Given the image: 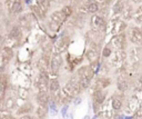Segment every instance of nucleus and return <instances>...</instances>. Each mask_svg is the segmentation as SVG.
I'll return each instance as SVG.
<instances>
[{
  "mask_svg": "<svg viewBox=\"0 0 142 119\" xmlns=\"http://www.w3.org/2000/svg\"><path fill=\"white\" fill-rule=\"evenodd\" d=\"M81 86H80V81H79V77L78 75H74L70 78L63 85V87L61 89L62 96L64 97H69V98H73L79 96V93L81 92Z\"/></svg>",
  "mask_w": 142,
  "mask_h": 119,
  "instance_id": "f257e3e1",
  "label": "nucleus"
},
{
  "mask_svg": "<svg viewBox=\"0 0 142 119\" xmlns=\"http://www.w3.org/2000/svg\"><path fill=\"white\" fill-rule=\"evenodd\" d=\"M67 20H68V18H67V16L63 14V11L62 10L53 11L52 14H50V16H49L48 27L51 31L58 32L60 30L61 26L67 21Z\"/></svg>",
  "mask_w": 142,
  "mask_h": 119,
  "instance_id": "f03ea898",
  "label": "nucleus"
},
{
  "mask_svg": "<svg viewBox=\"0 0 142 119\" xmlns=\"http://www.w3.org/2000/svg\"><path fill=\"white\" fill-rule=\"evenodd\" d=\"M63 65V58L61 54H52L50 57V66H49V71L52 75H58V72L61 69Z\"/></svg>",
  "mask_w": 142,
  "mask_h": 119,
  "instance_id": "7ed1b4c3",
  "label": "nucleus"
},
{
  "mask_svg": "<svg viewBox=\"0 0 142 119\" xmlns=\"http://www.w3.org/2000/svg\"><path fill=\"white\" fill-rule=\"evenodd\" d=\"M49 81H50V78H49L48 72H39V75L36 78L35 86H36V88L38 89V91L39 90H48Z\"/></svg>",
  "mask_w": 142,
  "mask_h": 119,
  "instance_id": "20e7f679",
  "label": "nucleus"
},
{
  "mask_svg": "<svg viewBox=\"0 0 142 119\" xmlns=\"http://www.w3.org/2000/svg\"><path fill=\"white\" fill-rule=\"evenodd\" d=\"M69 45H70V38L62 36L59 40H57V42L53 46V54H63L68 49Z\"/></svg>",
  "mask_w": 142,
  "mask_h": 119,
  "instance_id": "39448f33",
  "label": "nucleus"
},
{
  "mask_svg": "<svg viewBox=\"0 0 142 119\" xmlns=\"http://www.w3.org/2000/svg\"><path fill=\"white\" fill-rule=\"evenodd\" d=\"M50 66V57L47 54H42L37 60V68L39 72H48Z\"/></svg>",
  "mask_w": 142,
  "mask_h": 119,
  "instance_id": "423d86ee",
  "label": "nucleus"
},
{
  "mask_svg": "<svg viewBox=\"0 0 142 119\" xmlns=\"http://www.w3.org/2000/svg\"><path fill=\"white\" fill-rule=\"evenodd\" d=\"M50 99H51V96L48 90H39L36 95V101L38 106H48Z\"/></svg>",
  "mask_w": 142,
  "mask_h": 119,
  "instance_id": "0eeeda50",
  "label": "nucleus"
},
{
  "mask_svg": "<svg viewBox=\"0 0 142 119\" xmlns=\"http://www.w3.org/2000/svg\"><path fill=\"white\" fill-rule=\"evenodd\" d=\"M77 75H78L79 78L91 80L92 79V77L94 76V72L92 71V69H91L90 66H82V67H80L78 69Z\"/></svg>",
  "mask_w": 142,
  "mask_h": 119,
  "instance_id": "6e6552de",
  "label": "nucleus"
},
{
  "mask_svg": "<svg viewBox=\"0 0 142 119\" xmlns=\"http://www.w3.org/2000/svg\"><path fill=\"white\" fill-rule=\"evenodd\" d=\"M17 107V100L14 96L5 97V99L2 101V109L7 110V111L11 112L12 110H15Z\"/></svg>",
  "mask_w": 142,
  "mask_h": 119,
  "instance_id": "1a4fd4ad",
  "label": "nucleus"
},
{
  "mask_svg": "<svg viewBox=\"0 0 142 119\" xmlns=\"http://www.w3.org/2000/svg\"><path fill=\"white\" fill-rule=\"evenodd\" d=\"M8 37L11 39H17V40H20L22 37V29L19 24H14L11 28L9 32H8Z\"/></svg>",
  "mask_w": 142,
  "mask_h": 119,
  "instance_id": "9d476101",
  "label": "nucleus"
},
{
  "mask_svg": "<svg viewBox=\"0 0 142 119\" xmlns=\"http://www.w3.org/2000/svg\"><path fill=\"white\" fill-rule=\"evenodd\" d=\"M33 109H35V107H33V105L31 104V102H24L23 105H21L20 107L17 109L16 114L18 115V116H22V115H28V114H31L33 111Z\"/></svg>",
  "mask_w": 142,
  "mask_h": 119,
  "instance_id": "9b49d317",
  "label": "nucleus"
},
{
  "mask_svg": "<svg viewBox=\"0 0 142 119\" xmlns=\"http://www.w3.org/2000/svg\"><path fill=\"white\" fill-rule=\"evenodd\" d=\"M91 24L95 28V29H103L106 27V21L101 16H97L94 15L92 18H91Z\"/></svg>",
  "mask_w": 142,
  "mask_h": 119,
  "instance_id": "f8f14e48",
  "label": "nucleus"
},
{
  "mask_svg": "<svg viewBox=\"0 0 142 119\" xmlns=\"http://www.w3.org/2000/svg\"><path fill=\"white\" fill-rule=\"evenodd\" d=\"M49 112L48 106H38L36 108V117L38 119H46Z\"/></svg>",
  "mask_w": 142,
  "mask_h": 119,
  "instance_id": "ddd939ff",
  "label": "nucleus"
},
{
  "mask_svg": "<svg viewBox=\"0 0 142 119\" xmlns=\"http://www.w3.org/2000/svg\"><path fill=\"white\" fill-rule=\"evenodd\" d=\"M31 20L29 18V15H21L18 18V24L21 27V29H26V28H30Z\"/></svg>",
  "mask_w": 142,
  "mask_h": 119,
  "instance_id": "4468645a",
  "label": "nucleus"
},
{
  "mask_svg": "<svg viewBox=\"0 0 142 119\" xmlns=\"http://www.w3.org/2000/svg\"><path fill=\"white\" fill-rule=\"evenodd\" d=\"M104 100H106V92L101 89H97L93 92V101L99 105H102Z\"/></svg>",
  "mask_w": 142,
  "mask_h": 119,
  "instance_id": "2eb2a0df",
  "label": "nucleus"
},
{
  "mask_svg": "<svg viewBox=\"0 0 142 119\" xmlns=\"http://www.w3.org/2000/svg\"><path fill=\"white\" fill-rule=\"evenodd\" d=\"M30 8H31V10H32V14L36 16V18H38L40 20H43L46 18V12L41 9L38 5H36V3H35V5L30 6Z\"/></svg>",
  "mask_w": 142,
  "mask_h": 119,
  "instance_id": "dca6fc26",
  "label": "nucleus"
},
{
  "mask_svg": "<svg viewBox=\"0 0 142 119\" xmlns=\"http://www.w3.org/2000/svg\"><path fill=\"white\" fill-rule=\"evenodd\" d=\"M22 11H23V3H22V1H21V0H17L9 14L14 15V16H18V15L21 14Z\"/></svg>",
  "mask_w": 142,
  "mask_h": 119,
  "instance_id": "f3484780",
  "label": "nucleus"
},
{
  "mask_svg": "<svg viewBox=\"0 0 142 119\" xmlns=\"http://www.w3.org/2000/svg\"><path fill=\"white\" fill-rule=\"evenodd\" d=\"M87 11L91 15L97 14L99 11V3L97 1H87Z\"/></svg>",
  "mask_w": 142,
  "mask_h": 119,
  "instance_id": "a211bd4d",
  "label": "nucleus"
},
{
  "mask_svg": "<svg viewBox=\"0 0 142 119\" xmlns=\"http://www.w3.org/2000/svg\"><path fill=\"white\" fill-rule=\"evenodd\" d=\"M98 51L95 50V49H92V48H90L89 50L87 51V54H86V58L89 60V62H94V61H98Z\"/></svg>",
  "mask_w": 142,
  "mask_h": 119,
  "instance_id": "6ab92c4d",
  "label": "nucleus"
},
{
  "mask_svg": "<svg viewBox=\"0 0 142 119\" xmlns=\"http://www.w3.org/2000/svg\"><path fill=\"white\" fill-rule=\"evenodd\" d=\"M60 83L57 78H52L50 79L49 81V87H48V90L49 92H53V91H57V90H60Z\"/></svg>",
  "mask_w": 142,
  "mask_h": 119,
  "instance_id": "aec40b11",
  "label": "nucleus"
},
{
  "mask_svg": "<svg viewBox=\"0 0 142 119\" xmlns=\"http://www.w3.org/2000/svg\"><path fill=\"white\" fill-rule=\"evenodd\" d=\"M131 38H132V41H134V42H141V41H142V34H141V31L134 28V29L132 30Z\"/></svg>",
  "mask_w": 142,
  "mask_h": 119,
  "instance_id": "412c9836",
  "label": "nucleus"
},
{
  "mask_svg": "<svg viewBox=\"0 0 142 119\" xmlns=\"http://www.w3.org/2000/svg\"><path fill=\"white\" fill-rule=\"evenodd\" d=\"M61 10L63 11V14L67 16V18L71 17V16H72V14H73V8H72V6H70V5L63 6V7H62V9H61Z\"/></svg>",
  "mask_w": 142,
  "mask_h": 119,
  "instance_id": "4be33fe9",
  "label": "nucleus"
},
{
  "mask_svg": "<svg viewBox=\"0 0 142 119\" xmlns=\"http://www.w3.org/2000/svg\"><path fill=\"white\" fill-rule=\"evenodd\" d=\"M111 104H112V108L114 110H120L121 107H122V101H121L119 98H113Z\"/></svg>",
  "mask_w": 142,
  "mask_h": 119,
  "instance_id": "5701e85b",
  "label": "nucleus"
},
{
  "mask_svg": "<svg viewBox=\"0 0 142 119\" xmlns=\"http://www.w3.org/2000/svg\"><path fill=\"white\" fill-rule=\"evenodd\" d=\"M18 97L21 98V99H27V97H28V90L26 88H22V87L18 88Z\"/></svg>",
  "mask_w": 142,
  "mask_h": 119,
  "instance_id": "b1692460",
  "label": "nucleus"
},
{
  "mask_svg": "<svg viewBox=\"0 0 142 119\" xmlns=\"http://www.w3.org/2000/svg\"><path fill=\"white\" fill-rule=\"evenodd\" d=\"M16 1H17V0H5V6H6V8H7V11H8V12L11 11L12 7H14V5H15Z\"/></svg>",
  "mask_w": 142,
  "mask_h": 119,
  "instance_id": "393cba45",
  "label": "nucleus"
},
{
  "mask_svg": "<svg viewBox=\"0 0 142 119\" xmlns=\"http://www.w3.org/2000/svg\"><path fill=\"white\" fill-rule=\"evenodd\" d=\"M90 67L92 69V71L94 72V75H97L99 72V69H100V62L99 61H94V62H92L90 65Z\"/></svg>",
  "mask_w": 142,
  "mask_h": 119,
  "instance_id": "a878e982",
  "label": "nucleus"
},
{
  "mask_svg": "<svg viewBox=\"0 0 142 119\" xmlns=\"http://www.w3.org/2000/svg\"><path fill=\"white\" fill-rule=\"evenodd\" d=\"M112 54V49L110 47H104L103 50H102V56L104 58H108V57H110Z\"/></svg>",
  "mask_w": 142,
  "mask_h": 119,
  "instance_id": "bb28decb",
  "label": "nucleus"
},
{
  "mask_svg": "<svg viewBox=\"0 0 142 119\" xmlns=\"http://www.w3.org/2000/svg\"><path fill=\"white\" fill-rule=\"evenodd\" d=\"M118 88L120 91H124V90L127 89V83L123 80H119L118 81Z\"/></svg>",
  "mask_w": 142,
  "mask_h": 119,
  "instance_id": "cd10ccee",
  "label": "nucleus"
},
{
  "mask_svg": "<svg viewBox=\"0 0 142 119\" xmlns=\"http://www.w3.org/2000/svg\"><path fill=\"white\" fill-rule=\"evenodd\" d=\"M68 110H69V105H68V104H66V105H62L61 110H60V114H61V116H62V117H64L66 115L68 114Z\"/></svg>",
  "mask_w": 142,
  "mask_h": 119,
  "instance_id": "c85d7f7f",
  "label": "nucleus"
},
{
  "mask_svg": "<svg viewBox=\"0 0 142 119\" xmlns=\"http://www.w3.org/2000/svg\"><path fill=\"white\" fill-rule=\"evenodd\" d=\"M109 79H106V78H103V79H100L99 80V85H101V87L102 88H106L107 87V86H109Z\"/></svg>",
  "mask_w": 142,
  "mask_h": 119,
  "instance_id": "c756f323",
  "label": "nucleus"
},
{
  "mask_svg": "<svg viewBox=\"0 0 142 119\" xmlns=\"http://www.w3.org/2000/svg\"><path fill=\"white\" fill-rule=\"evenodd\" d=\"M113 11L115 12V14H119V12H121V11H122V5H121L120 2L115 3L114 7H113Z\"/></svg>",
  "mask_w": 142,
  "mask_h": 119,
  "instance_id": "7c9ffc66",
  "label": "nucleus"
},
{
  "mask_svg": "<svg viewBox=\"0 0 142 119\" xmlns=\"http://www.w3.org/2000/svg\"><path fill=\"white\" fill-rule=\"evenodd\" d=\"M72 102H73V105L74 106H79L82 102V98L80 96H77V97H74L73 99H72Z\"/></svg>",
  "mask_w": 142,
  "mask_h": 119,
  "instance_id": "2f4dec72",
  "label": "nucleus"
},
{
  "mask_svg": "<svg viewBox=\"0 0 142 119\" xmlns=\"http://www.w3.org/2000/svg\"><path fill=\"white\" fill-rule=\"evenodd\" d=\"M63 119H73V114L72 112H68L66 115V116L63 117Z\"/></svg>",
  "mask_w": 142,
  "mask_h": 119,
  "instance_id": "473e14b6",
  "label": "nucleus"
},
{
  "mask_svg": "<svg viewBox=\"0 0 142 119\" xmlns=\"http://www.w3.org/2000/svg\"><path fill=\"white\" fill-rule=\"evenodd\" d=\"M5 39H6V38H3V36L0 34V47L3 46V43H5Z\"/></svg>",
  "mask_w": 142,
  "mask_h": 119,
  "instance_id": "72a5a7b5",
  "label": "nucleus"
},
{
  "mask_svg": "<svg viewBox=\"0 0 142 119\" xmlns=\"http://www.w3.org/2000/svg\"><path fill=\"white\" fill-rule=\"evenodd\" d=\"M82 119H91V117H90V115H85L82 117Z\"/></svg>",
  "mask_w": 142,
  "mask_h": 119,
  "instance_id": "f704fd0d",
  "label": "nucleus"
},
{
  "mask_svg": "<svg viewBox=\"0 0 142 119\" xmlns=\"http://www.w3.org/2000/svg\"><path fill=\"white\" fill-rule=\"evenodd\" d=\"M2 101H3V100H0V110L2 109Z\"/></svg>",
  "mask_w": 142,
  "mask_h": 119,
  "instance_id": "c9c22d12",
  "label": "nucleus"
},
{
  "mask_svg": "<svg viewBox=\"0 0 142 119\" xmlns=\"http://www.w3.org/2000/svg\"><path fill=\"white\" fill-rule=\"evenodd\" d=\"M139 81H140V84H141V85H142V76H141V77H140V79H139Z\"/></svg>",
  "mask_w": 142,
  "mask_h": 119,
  "instance_id": "e433bc0d",
  "label": "nucleus"
}]
</instances>
